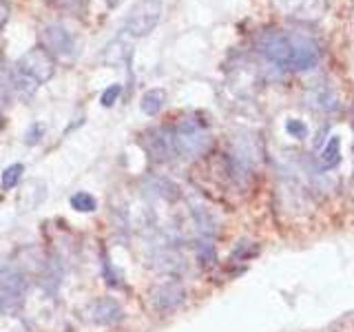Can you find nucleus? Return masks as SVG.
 <instances>
[{"label":"nucleus","mask_w":354,"mask_h":332,"mask_svg":"<svg viewBox=\"0 0 354 332\" xmlns=\"http://www.w3.org/2000/svg\"><path fill=\"white\" fill-rule=\"evenodd\" d=\"M5 104H7V84L3 77H0V111L5 109Z\"/></svg>","instance_id":"obj_20"},{"label":"nucleus","mask_w":354,"mask_h":332,"mask_svg":"<svg viewBox=\"0 0 354 332\" xmlns=\"http://www.w3.org/2000/svg\"><path fill=\"white\" fill-rule=\"evenodd\" d=\"M55 73V60L44 47H33L22 53L11 69V86L22 98H29L49 82Z\"/></svg>","instance_id":"obj_1"},{"label":"nucleus","mask_w":354,"mask_h":332,"mask_svg":"<svg viewBox=\"0 0 354 332\" xmlns=\"http://www.w3.org/2000/svg\"><path fill=\"white\" fill-rule=\"evenodd\" d=\"M9 16H11V5L9 0H0V36H3V31L9 22Z\"/></svg>","instance_id":"obj_19"},{"label":"nucleus","mask_w":354,"mask_h":332,"mask_svg":"<svg viewBox=\"0 0 354 332\" xmlns=\"http://www.w3.org/2000/svg\"><path fill=\"white\" fill-rule=\"evenodd\" d=\"M42 44L51 55H60V58H71V55L77 53V44L73 33L66 29L64 25H58V22H51V25L42 27Z\"/></svg>","instance_id":"obj_6"},{"label":"nucleus","mask_w":354,"mask_h":332,"mask_svg":"<svg viewBox=\"0 0 354 332\" xmlns=\"http://www.w3.org/2000/svg\"><path fill=\"white\" fill-rule=\"evenodd\" d=\"M184 288L182 284L177 282H166V284H160L155 286L151 290V304L160 310V313H166V310H173L177 308L182 302H184Z\"/></svg>","instance_id":"obj_8"},{"label":"nucleus","mask_w":354,"mask_h":332,"mask_svg":"<svg viewBox=\"0 0 354 332\" xmlns=\"http://www.w3.org/2000/svg\"><path fill=\"white\" fill-rule=\"evenodd\" d=\"M71 206L75 210H80V213H91V210H95L97 202H95V197L88 193H75L71 197Z\"/></svg>","instance_id":"obj_15"},{"label":"nucleus","mask_w":354,"mask_h":332,"mask_svg":"<svg viewBox=\"0 0 354 332\" xmlns=\"http://www.w3.org/2000/svg\"><path fill=\"white\" fill-rule=\"evenodd\" d=\"M88 315H91V319L95 321V324L113 326V324H118V321H122V317H124V310L120 308V304L115 302V299L102 297V299H97V302L91 304V308H88Z\"/></svg>","instance_id":"obj_9"},{"label":"nucleus","mask_w":354,"mask_h":332,"mask_svg":"<svg viewBox=\"0 0 354 332\" xmlns=\"http://www.w3.org/2000/svg\"><path fill=\"white\" fill-rule=\"evenodd\" d=\"M22 171H25V166H22V164H11V166H7V169L3 171V175H0V184H3L5 191L14 188L20 182Z\"/></svg>","instance_id":"obj_14"},{"label":"nucleus","mask_w":354,"mask_h":332,"mask_svg":"<svg viewBox=\"0 0 354 332\" xmlns=\"http://www.w3.org/2000/svg\"><path fill=\"white\" fill-rule=\"evenodd\" d=\"M164 5L162 0H140L138 5H133L129 16L124 20V31L133 38H144L158 27L162 18Z\"/></svg>","instance_id":"obj_3"},{"label":"nucleus","mask_w":354,"mask_h":332,"mask_svg":"<svg viewBox=\"0 0 354 332\" xmlns=\"http://www.w3.org/2000/svg\"><path fill=\"white\" fill-rule=\"evenodd\" d=\"M122 93V86L120 84H111L109 89H104L102 98H100V102H102V107H113L118 102V98Z\"/></svg>","instance_id":"obj_17"},{"label":"nucleus","mask_w":354,"mask_h":332,"mask_svg":"<svg viewBox=\"0 0 354 332\" xmlns=\"http://www.w3.org/2000/svg\"><path fill=\"white\" fill-rule=\"evenodd\" d=\"M49 7L60 9V11H69V14H80L84 9V0H44Z\"/></svg>","instance_id":"obj_16"},{"label":"nucleus","mask_w":354,"mask_h":332,"mask_svg":"<svg viewBox=\"0 0 354 332\" xmlns=\"http://www.w3.org/2000/svg\"><path fill=\"white\" fill-rule=\"evenodd\" d=\"M317 62H319V44L308 36H297L292 69L295 71H308V69H313Z\"/></svg>","instance_id":"obj_10"},{"label":"nucleus","mask_w":354,"mask_h":332,"mask_svg":"<svg viewBox=\"0 0 354 332\" xmlns=\"http://www.w3.org/2000/svg\"><path fill=\"white\" fill-rule=\"evenodd\" d=\"M286 131L290 133L292 138H299V140L308 136V127L304 124L301 120H288L286 122Z\"/></svg>","instance_id":"obj_18"},{"label":"nucleus","mask_w":354,"mask_h":332,"mask_svg":"<svg viewBox=\"0 0 354 332\" xmlns=\"http://www.w3.org/2000/svg\"><path fill=\"white\" fill-rule=\"evenodd\" d=\"M191 215L195 219L197 228L204 232V235H215L217 232V217L215 213L210 210L204 202H197V199H193L191 202Z\"/></svg>","instance_id":"obj_11"},{"label":"nucleus","mask_w":354,"mask_h":332,"mask_svg":"<svg viewBox=\"0 0 354 332\" xmlns=\"http://www.w3.org/2000/svg\"><path fill=\"white\" fill-rule=\"evenodd\" d=\"M175 140H177V151L186 153L188 158L206 153L210 144V138L204 124L195 118H186L180 122V127L175 129Z\"/></svg>","instance_id":"obj_4"},{"label":"nucleus","mask_w":354,"mask_h":332,"mask_svg":"<svg viewBox=\"0 0 354 332\" xmlns=\"http://www.w3.org/2000/svg\"><path fill=\"white\" fill-rule=\"evenodd\" d=\"M122 3V0H106V5L111 7V9H113V7H118Z\"/></svg>","instance_id":"obj_21"},{"label":"nucleus","mask_w":354,"mask_h":332,"mask_svg":"<svg viewBox=\"0 0 354 332\" xmlns=\"http://www.w3.org/2000/svg\"><path fill=\"white\" fill-rule=\"evenodd\" d=\"M319 162L324 169H335V166L341 162V138L332 136L330 142L324 147V151H321L319 155Z\"/></svg>","instance_id":"obj_13"},{"label":"nucleus","mask_w":354,"mask_h":332,"mask_svg":"<svg viewBox=\"0 0 354 332\" xmlns=\"http://www.w3.org/2000/svg\"><path fill=\"white\" fill-rule=\"evenodd\" d=\"M164 104H166V93L162 89H151V91H147L140 100L142 113H147V116H158L164 109Z\"/></svg>","instance_id":"obj_12"},{"label":"nucleus","mask_w":354,"mask_h":332,"mask_svg":"<svg viewBox=\"0 0 354 332\" xmlns=\"http://www.w3.org/2000/svg\"><path fill=\"white\" fill-rule=\"evenodd\" d=\"M295 47H297V36L286 31H263L257 38V51L266 60H270L279 66H288L292 69L295 60Z\"/></svg>","instance_id":"obj_2"},{"label":"nucleus","mask_w":354,"mask_h":332,"mask_svg":"<svg viewBox=\"0 0 354 332\" xmlns=\"http://www.w3.org/2000/svg\"><path fill=\"white\" fill-rule=\"evenodd\" d=\"M25 295V279L18 270H5L0 275V310L16 308Z\"/></svg>","instance_id":"obj_7"},{"label":"nucleus","mask_w":354,"mask_h":332,"mask_svg":"<svg viewBox=\"0 0 354 332\" xmlns=\"http://www.w3.org/2000/svg\"><path fill=\"white\" fill-rule=\"evenodd\" d=\"M144 151L149 153L153 162H171L180 151H177V140L173 129H151L142 136Z\"/></svg>","instance_id":"obj_5"}]
</instances>
